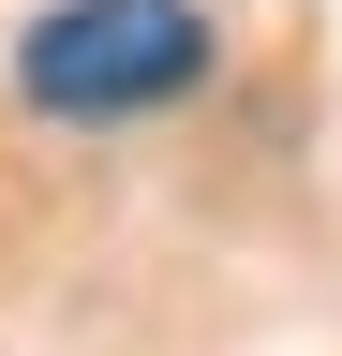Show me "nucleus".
<instances>
[{"instance_id": "obj_1", "label": "nucleus", "mask_w": 342, "mask_h": 356, "mask_svg": "<svg viewBox=\"0 0 342 356\" xmlns=\"http://www.w3.org/2000/svg\"><path fill=\"white\" fill-rule=\"evenodd\" d=\"M208 60H224L208 0H45L15 30V104L60 119V134H119V119L194 104Z\"/></svg>"}]
</instances>
